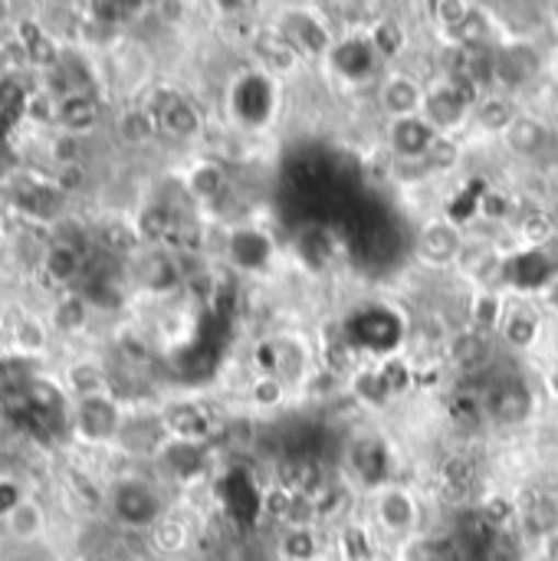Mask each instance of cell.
<instances>
[{"label":"cell","mask_w":558,"mask_h":561,"mask_svg":"<svg viewBox=\"0 0 558 561\" xmlns=\"http://www.w3.org/2000/svg\"><path fill=\"white\" fill-rule=\"evenodd\" d=\"M447 355H451V365L457 371L474 375V371H480V368H487L493 362V342H490L487 332H480V329L470 325V329H460V332L451 335Z\"/></svg>","instance_id":"cell-13"},{"label":"cell","mask_w":558,"mask_h":561,"mask_svg":"<svg viewBox=\"0 0 558 561\" xmlns=\"http://www.w3.org/2000/svg\"><path fill=\"white\" fill-rule=\"evenodd\" d=\"M444 477H447V490H467L474 480V467L467 460H447Z\"/></svg>","instance_id":"cell-50"},{"label":"cell","mask_w":558,"mask_h":561,"mask_svg":"<svg viewBox=\"0 0 558 561\" xmlns=\"http://www.w3.org/2000/svg\"><path fill=\"white\" fill-rule=\"evenodd\" d=\"M13 345H16L20 355L33 358V355L43 352V345H46V329H43L36 319H23V322L13 329Z\"/></svg>","instance_id":"cell-43"},{"label":"cell","mask_w":558,"mask_h":561,"mask_svg":"<svg viewBox=\"0 0 558 561\" xmlns=\"http://www.w3.org/2000/svg\"><path fill=\"white\" fill-rule=\"evenodd\" d=\"M365 39L372 43V49H375V56L382 62H388V59H395V56H401L408 49V30H405V23L398 16H375L368 23Z\"/></svg>","instance_id":"cell-24"},{"label":"cell","mask_w":558,"mask_h":561,"mask_svg":"<svg viewBox=\"0 0 558 561\" xmlns=\"http://www.w3.org/2000/svg\"><path fill=\"white\" fill-rule=\"evenodd\" d=\"M280 358H283V342H276V339L260 342L257 352H253L257 375H276L280 378Z\"/></svg>","instance_id":"cell-45"},{"label":"cell","mask_w":558,"mask_h":561,"mask_svg":"<svg viewBox=\"0 0 558 561\" xmlns=\"http://www.w3.org/2000/svg\"><path fill=\"white\" fill-rule=\"evenodd\" d=\"M79 270H82V256H79L76 250H69V247L53 243V247L43 253V273H46V279H53V283H59V286L69 283V279H76Z\"/></svg>","instance_id":"cell-33"},{"label":"cell","mask_w":558,"mask_h":561,"mask_svg":"<svg viewBox=\"0 0 558 561\" xmlns=\"http://www.w3.org/2000/svg\"><path fill=\"white\" fill-rule=\"evenodd\" d=\"M556 220L549 217V214H543V210H536V214H529L523 224H520V237H523V243L529 247V250H543V247H549L553 240H556Z\"/></svg>","instance_id":"cell-41"},{"label":"cell","mask_w":558,"mask_h":561,"mask_svg":"<svg viewBox=\"0 0 558 561\" xmlns=\"http://www.w3.org/2000/svg\"><path fill=\"white\" fill-rule=\"evenodd\" d=\"M227 253H230V260H234L237 270H250L253 273L263 263H270L273 247H270V240L260 230H234L227 237Z\"/></svg>","instance_id":"cell-23"},{"label":"cell","mask_w":558,"mask_h":561,"mask_svg":"<svg viewBox=\"0 0 558 561\" xmlns=\"http://www.w3.org/2000/svg\"><path fill=\"white\" fill-rule=\"evenodd\" d=\"M66 381H69V391H72L79 401L99 398V394H105V388H109V375H105L95 362H76V365H69Z\"/></svg>","instance_id":"cell-31"},{"label":"cell","mask_w":558,"mask_h":561,"mask_svg":"<svg viewBox=\"0 0 558 561\" xmlns=\"http://www.w3.org/2000/svg\"><path fill=\"white\" fill-rule=\"evenodd\" d=\"M283 36L293 43V49L306 59H319V56H329L332 46H335V33L332 26L326 23V16L312 13V10H293L283 23H280Z\"/></svg>","instance_id":"cell-5"},{"label":"cell","mask_w":558,"mask_h":561,"mask_svg":"<svg viewBox=\"0 0 558 561\" xmlns=\"http://www.w3.org/2000/svg\"><path fill=\"white\" fill-rule=\"evenodd\" d=\"M503 316H506V306H503V299L497 296V293H480L477 299H474V329H480V332H500V325H503Z\"/></svg>","instance_id":"cell-38"},{"label":"cell","mask_w":558,"mask_h":561,"mask_svg":"<svg viewBox=\"0 0 558 561\" xmlns=\"http://www.w3.org/2000/svg\"><path fill=\"white\" fill-rule=\"evenodd\" d=\"M543 385H546L549 398H556L558 401V365H553V368L546 371V381H543Z\"/></svg>","instance_id":"cell-55"},{"label":"cell","mask_w":558,"mask_h":561,"mask_svg":"<svg viewBox=\"0 0 558 561\" xmlns=\"http://www.w3.org/2000/svg\"><path fill=\"white\" fill-rule=\"evenodd\" d=\"M187 191H191V197L210 204L227 191V171L220 164H214V161H197L187 171Z\"/></svg>","instance_id":"cell-29"},{"label":"cell","mask_w":558,"mask_h":561,"mask_svg":"<svg viewBox=\"0 0 558 561\" xmlns=\"http://www.w3.org/2000/svg\"><path fill=\"white\" fill-rule=\"evenodd\" d=\"M20 503H23L20 486H16V483H10V480H0V519H7Z\"/></svg>","instance_id":"cell-52"},{"label":"cell","mask_w":558,"mask_h":561,"mask_svg":"<svg viewBox=\"0 0 558 561\" xmlns=\"http://www.w3.org/2000/svg\"><path fill=\"white\" fill-rule=\"evenodd\" d=\"M464 247H467V237L460 233V227L447 217H434L421 227L414 253L424 266L447 270V266H457Z\"/></svg>","instance_id":"cell-3"},{"label":"cell","mask_w":558,"mask_h":561,"mask_svg":"<svg viewBox=\"0 0 558 561\" xmlns=\"http://www.w3.org/2000/svg\"><path fill=\"white\" fill-rule=\"evenodd\" d=\"M99 243L105 253H135L141 247V237L135 227H128L122 220H105L99 227Z\"/></svg>","instance_id":"cell-35"},{"label":"cell","mask_w":558,"mask_h":561,"mask_svg":"<svg viewBox=\"0 0 558 561\" xmlns=\"http://www.w3.org/2000/svg\"><path fill=\"white\" fill-rule=\"evenodd\" d=\"M62 191L56 187V184H26L23 187V194L16 197V204L26 210V214H33V217H43V220H53L56 214H59V207H62Z\"/></svg>","instance_id":"cell-30"},{"label":"cell","mask_w":558,"mask_h":561,"mask_svg":"<svg viewBox=\"0 0 558 561\" xmlns=\"http://www.w3.org/2000/svg\"><path fill=\"white\" fill-rule=\"evenodd\" d=\"M286 388L289 385L276 375H257V381L250 385V401L260 411H276L286 401Z\"/></svg>","instance_id":"cell-40"},{"label":"cell","mask_w":558,"mask_h":561,"mask_svg":"<svg viewBox=\"0 0 558 561\" xmlns=\"http://www.w3.org/2000/svg\"><path fill=\"white\" fill-rule=\"evenodd\" d=\"M516 115L520 112H516V105L510 102L506 92H483L480 102H477V108H474V122L483 131H490V135H503L513 125Z\"/></svg>","instance_id":"cell-25"},{"label":"cell","mask_w":558,"mask_h":561,"mask_svg":"<svg viewBox=\"0 0 558 561\" xmlns=\"http://www.w3.org/2000/svg\"><path fill=\"white\" fill-rule=\"evenodd\" d=\"M454 270L464 279L477 283V286H487L503 270V253L490 240H467V247H464V253H460Z\"/></svg>","instance_id":"cell-17"},{"label":"cell","mask_w":558,"mask_h":561,"mask_svg":"<svg viewBox=\"0 0 558 561\" xmlns=\"http://www.w3.org/2000/svg\"><path fill=\"white\" fill-rule=\"evenodd\" d=\"M549 125L539 118V115H529V112H520L513 118V125L500 135L506 151L516 154V158H536L543 154V148L549 145Z\"/></svg>","instance_id":"cell-15"},{"label":"cell","mask_w":558,"mask_h":561,"mask_svg":"<svg viewBox=\"0 0 558 561\" xmlns=\"http://www.w3.org/2000/svg\"><path fill=\"white\" fill-rule=\"evenodd\" d=\"M493 69H497V85L520 89L536 79V72L543 69V59L529 43H503L493 53Z\"/></svg>","instance_id":"cell-9"},{"label":"cell","mask_w":558,"mask_h":561,"mask_svg":"<svg viewBox=\"0 0 558 561\" xmlns=\"http://www.w3.org/2000/svg\"><path fill=\"white\" fill-rule=\"evenodd\" d=\"M326 59L332 62V72L342 76L345 82H365V79H372V72L378 66V56H375V49H372V43L365 36L339 39Z\"/></svg>","instance_id":"cell-10"},{"label":"cell","mask_w":558,"mask_h":561,"mask_svg":"<svg viewBox=\"0 0 558 561\" xmlns=\"http://www.w3.org/2000/svg\"><path fill=\"white\" fill-rule=\"evenodd\" d=\"M434 13H437V23L444 26V33H451V30H457L470 13H474V3H467V0H444V3H434Z\"/></svg>","instance_id":"cell-46"},{"label":"cell","mask_w":558,"mask_h":561,"mask_svg":"<svg viewBox=\"0 0 558 561\" xmlns=\"http://www.w3.org/2000/svg\"><path fill=\"white\" fill-rule=\"evenodd\" d=\"M375 519H378L382 529L401 536L418 523V503L405 486L388 483V486L375 490Z\"/></svg>","instance_id":"cell-12"},{"label":"cell","mask_w":558,"mask_h":561,"mask_svg":"<svg viewBox=\"0 0 558 561\" xmlns=\"http://www.w3.org/2000/svg\"><path fill=\"white\" fill-rule=\"evenodd\" d=\"M253 49H257L263 69H273V72H289V69H296V62H299V53L293 49V43L283 36L280 26L260 33L257 43H253Z\"/></svg>","instance_id":"cell-27"},{"label":"cell","mask_w":558,"mask_h":561,"mask_svg":"<svg viewBox=\"0 0 558 561\" xmlns=\"http://www.w3.org/2000/svg\"><path fill=\"white\" fill-rule=\"evenodd\" d=\"M115 131H118V138H122L125 145H145V141L155 138L158 122H155V115H151L148 108H128V112L118 115Z\"/></svg>","instance_id":"cell-32"},{"label":"cell","mask_w":558,"mask_h":561,"mask_svg":"<svg viewBox=\"0 0 558 561\" xmlns=\"http://www.w3.org/2000/svg\"><path fill=\"white\" fill-rule=\"evenodd\" d=\"M349 391H352V398H355L362 408H372V411L388 408V404L395 401V394H391V388H388V381H385V375H382L378 365L358 368V371L352 375Z\"/></svg>","instance_id":"cell-26"},{"label":"cell","mask_w":558,"mask_h":561,"mask_svg":"<svg viewBox=\"0 0 558 561\" xmlns=\"http://www.w3.org/2000/svg\"><path fill=\"white\" fill-rule=\"evenodd\" d=\"M164 431L171 440H187V444H204L210 437V417L187 401H174L161 411Z\"/></svg>","instance_id":"cell-16"},{"label":"cell","mask_w":558,"mask_h":561,"mask_svg":"<svg viewBox=\"0 0 558 561\" xmlns=\"http://www.w3.org/2000/svg\"><path fill=\"white\" fill-rule=\"evenodd\" d=\"M388 463L391 460H388V447H385L382 437H365V440L352 444V467H355V473H358V480L365 486H375V490L388 486L385 483L388 473H391Z\"/></svg>","instance_id":"cell-18"},{"label":"cell","mask_w":558,"mask_h":561,"mask_svg":"<svg viewBox=\"0 0 558 561\" xmlns=\"http://www.w3.org/2000/svg\"><path fill=\"white\" fill-rule=\"evenodd\" d=\"M86 322H89V299L86 296H66L53 306V329L79 332Z\"/></svg>","instance_id":"cell-37"},{"label":"cell","mask_w":558,"mask_h":561,"mask_svg":"<svg viewBox=\"0 0 558 561\" xmlns=\"http://www.w3.org/2000/svg\"><path fill=\"white\" fill-rule=\"evenodd\" d=\"M539 296V302H543V309L549 312V316H556L558 319V266H556V273L543 283V289L536 293Z\"/></svg>","instance_id":"cell-53"},{"label":"cell","mask_w":558,"mask_h":561,"mask_svg":"<svg viewBox=\"0 0 558 561\" xmlns=\"http://www.w3.org/2000/svg\"><path fill=\"white\" fill-rule=\"evenodd\" d=\"M428 161H431L434 174L457 168V161H460V148H457V141H451V138H437V145L431 148Z\"/></svg>","instance_id":"cell-48"},{"label":"cell","mask_w":558,"mask_h":561,"mask_svg":"<svg viewBox=\"0 0 558 561\" xmlns=\"http://www.w3.org/2000/svg\"><path fill=\"white\" fill-rule=\"evenodd\" d=\"M437 138L441 135L424 122V115L391 122V131H388V145H391L395 161H421V158H428L431 148L437 145Z\"/></svg>","instance_id":"cell-11"},{"label":"cell","mask_w":558,"mask_h":561,"mask_svg":"<svg viewBox=\"0 0 558 561\" xmlns=\"http://www.w3.org/2000/svg\"><path fill=\"white\" fill-rule=\"evenodd\" d=\"M99 122H102V105L92 92H72V95L56 102V125L66 135L79 138V135L99 128Z\"/></svg>","instance_id":"cell-14"},{"label":"cell","mask_w":558,"mask_h":561,"mask_svg":"<svg viewBox=\"0 0 558 561\" xmlns=\"http://www.w3.org/2000/svg\"><path fill=\"white\" fill-rule=\"evenodd\" d=\"M483 411L497 421V424H506V427H516L523 421L533 417V391L523 385V381H500L490 388L487 401H483Z\"/></svg>","instance_id":"cell-8"},{"label":"cell","mask_w":558,"mask_h":561,"mask_svg":"<svg viewBox=\"0 0 558 561\" xmlns=\"http://www.w3.org/2000/svg\"><path fill=\"white\" fill-rule=\"evenodd\" d=\"M480 89L467 79H454V76H441L428 85V99H424V122L441 135L451 138L454 131H460L470 118L474 108L480 102Z\"/></svg>","instance_id":"cell-1"},{"label":"cell","mask_w":558,"mask_h":561,"mask_svg":"<svg viewBox=\"0 0 558 561\" xmlns=\"http://www.w3.org/2000/svg\"><path fill=\"white\" fill-rule=\"evenodd\" d=\"M109 506H112V516L128 529H155L164 519V503H161L158 490L135 477L118 480L112 486Z\"/></svg>","instance_id":"cell-2"},{"label":"cell","mask_w":558,"mask_h":561,"mask_svg":"<svg viewBox=\"0 0 558 561\" xmlns=\"http://www.w3.org/2000/svg\"><path fill=\"white\" fill-rule=\"evenodd\" d=\"M378 368H382V375H385V381H388V388H391L395 398L408 391V385H411V365H408V362H401V358H385Z\"/></svg>","instance_id":"cell-47"},{"label":"cell","mask_w":558,"mask_h":561,"mask_svg":"<svg viewBox=\"0 0 558 561\" xmlns=\"http://www.w3.org/2000/svg\"><path fill=\"white\" fill-rule=\"evenodd\" d=\"M125 417L118 411V404L109 398V394H99V398H86L76 404V417H72V427L92 440V444H102V440H118V431H122Z\"/></svg>","instance_id":"cell-6"},{"label":"cell","mask_w":558,"mask_h":561,"mask_svg":"<svg viewBox=\"0 0 558 561\" xmlns=\"http://www.w3.org/2000/svg\"><path fill=\"white\" fill-rule=\"evenodd\" d=\"M280 549L289 561H312L319 556V539L309 526H293V529H286Z\"/></svg>","instance_id":"cell-39"},{"label":"cell","mask_w":558,"mask_h":561,"mask_svg":"<svg viewBox=\"0 0 558 561\" xmlns=\"http://www.w3.org/2000/svg\"><path fill=\"white\" fill-rule=\"evenodd\" d=\"M500 335L513 352H529V348H536V342L543 335V319L533 306H506Z\"/></svg>","instance_id":"cell-20"},{"label":"cell","mask_w":558,"mask_h":561,"mask_svg":"<svg viewBox=\"0 0 558 561\" xmlns=\"http://www.w3.org/2000/svg\"><path fill=\"white\" fill-rule=\"evenodd\" d=\"M141 10H148V7L145 3H92L89 7L92 20H99V23H125V20H132V13H141Z\"/></svg>","instance_id":"cell-44"},{"label":"cell","mask_w":558,"mask_h":561,"mask_svg":"<svg viewBox=\"0 0 558 561\" xmlns=\"http://www.w3.org/2000/svg\"><path fill=\"white\" fill-rule=\"evenodd\" d=\"M82 181H86L82 164H62V168H59V174H56V187H59L62 194L79 191V187H82Z\"/></svg>","instance_id":"cell-51"},{"label":"cell","mask_w":558,"mask_h":561,"mask_svg":"<svg viewBox=\"0 0 558 561\" xmlns=\"http://www.w3.org/2000/svg\"><path fill=\"white\" fill-rule=\"evenodd\" d=\"M7 533L13 542H36L46 533V513L36 500H23L7 519H3Z\"/></svg>","instance_id":"cell-28"},{"label":"cell","mask_w":558,"mask_h":561,"mask_svg":"<svg viewBox=\"0 0 558 561\" xmlns=\"http://www.w3.org/2000/svg\"><path fill=\"white\" fill-rule=\"evenodd\" d=\"M148 112L155 115L158 128L168 131L171 138H194L201 131V112L194 108V102L181 92L161 89L155 92Z\"/></svg>","instance_id":"cell-7"},{"label":"cell","mask_w":558,"mask_h":561,"mask_svg":"<svg viewBox=\"0 0 558 561\" xmlns=\"http://www.w3.org/2000/svg\"><path fill=\"white\" fill-rule=\"evenodd\" d=\"M523 523H526V533H533V536H539V539H549V536H556V529H558V500L556 496H549V493L536 496V500H533V506L523 513Z\"/></svg>","instance_id":"cell-34"},{"label":"cell","mask_w":558,"mask_h":561,"mask_svg":"<svg viewBox=\"0 0 558 561\" xmlns=\"http://www.w3.org/2000/svg\"><path fill=\"white\" fill-rule=\"evenodd\" d=\"M424 99H428V85L418 82L411 72H401V69L385 72V79L378 85V105L391 122L418 118L424 112Z\"/></svg>","instance_id":"cell-4"},{"label":"cell","mask_w":558,"mask_h":561,"mask_svg":"<svg viewBox=\"0 0 558 561\" xmlns=\"http://www.w3.org/2000/svg\"><path fill=\"white\" fill-rule=\"evenodd\" d=\"M16 99H20V82L13 76H3L0 79V112H10Z\"/></svg>","instance_id":"cell-54"},{"label":"cell","mask_w":558,"mask_h":561,"mask_svg":"<svg viewBox=\"0 0 558 561\" xmlns=\"http://www.w3.org/2000/svg\"><path fill=\"white\" fill-rule=\"evenodd\" d=\"M135 276L138 283L155 293V296H164L171 289H178L181 283V270H178V260L164 250H151V253H141L138 266H135Z\"/></svg>","instance_id":"cell-19"},{"label":"cell","mask_w":558,"mask_h":561,"mask_svg":"<svg viewBox=\"0 0 558 561\" xmlns=\"http://www.w3.org/2000/svg\"><path fill=\"white\" fill-rule=\"evenodd\" d=\"M171 227H174V220H171V210H168L164 204H148V207L138 214V224H135L141 243H158V240H164Z\"/></svg>","instance_id":"cell-36"},{"label":"cell","mask_w":558,"mask_h":561,"mask_svg":"<svg viewBox=\"0 0 558 561\" xmlns=\"http://www.w3.org/2000/svg\"><path fill=\"white\" fill-rule=\"evenodd\" d=\"M164 460V470L181 480V483H191L197 480L204 470H207V450L204 444H187V440H168L164 450L158 454Z\"/></svg>","instance_id":"cell-22"},{"label":"cell","mask_w":558,"mask_h":561,"mask_svg":"<svg viewBox=\"0 0 558 561\" xmlns=\"http://www.w3.org/2000/svg\"><path fill=\"white\" fill-rule=\"evenodd\" d=\"M151 542H155L158 552L174 556V552H181V549L187 546V529H184V523L164 516V519L151 529Z\"/></svg>","instance_id":"cell-42"},{"label":"cell","mask_w":558,"mask_h":561,"mask_svg":"<svg viewBox=\"0 0 558 561\" xmlns=\"http://www.w3.org/2000/svg\"><path fill=\"white\" fill-rule=\"evenodd\" d=\"M168 440H171V437H168V431H164V421H161V417H155V421H148V417H135V421H125V424H122V431H118V444H122L125 450L138 454V457L161 454Z\"/></svg>","instance_id":"cell-21"},{"label":"cell","mask_w":558,"mask_h":561,"mask_svg":"<svg viewBox=\"0 0 558 561\" xmlns=\"http://www.w3.org/2000/svg\"><path fill=\"white\" fill-rule=\"evenodd\" d=\"M49 154H53V161L62 168V164H79V138L76 135H56L53 138V145H49Z\"/></svg>","instance_id":"cell-49"}]
</instances>
